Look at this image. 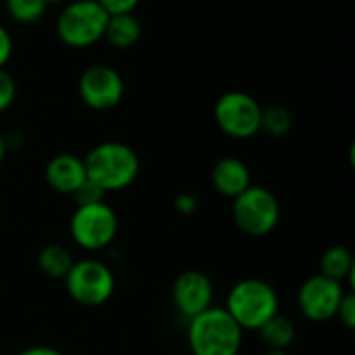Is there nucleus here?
Here are the masks:
<instances>
[{"label":"nucleus","mask_w":355,"mask_h":355,"mask_svg":"<svg viewBox=\"0 0 355 355\" xmlns=\"http://www.w3.org/2000/svg\"><path fill=\"white\" fill-rule=\"evenodd\" d=\"M141 37V23L133 12L125 15H108L104 40L116 50L133 48Z\"/></svg>","instance_id":"14"},{"label":"nucleus","mask_w":355,"mask_h":355,"mask_svg":"<svg viewBox=\"0 0 355 355\" xmlns=\"http://www.w3.org/2000/svg\"><path fill=\"white\" fill-rule=\"evenodd\" d=\"M125 96V81L108 64H92L79 77V98L92 110H110Z\"/></svg>","instance_id":"10"},{"label":"nucleus","mask_w":355,"mask_h":355,"mask_svg":"<svg viewBox=\"0 0 355 355\" xmlns=\"http://www.w3.org/2000/svg\"><path fill=\"white\" fill-rule=\"evenodd\" d=\"M17 355H64L62 352L54 349V347H48V345H33V347H27L23 352H19Z\"/></svg>","instance_id":"26"},{"label":"nucleus","mask_w":355,"mask_h":355,"mask_svg":"<svg viewBox=\"0 0 355 355\" xmlns=\"http://www.w3.org/2000/svg\"><path fill=\"white\" fill-rule=\"evenodd\" d=\"M175 210L179 214H185V216L193 214L198 210V198L193 193H189V191L177 193V198H175Z\"/></svg>","instance_id":"24"},{"label":"nucleus","mask_w":355,"mask_h":355,"mask_svg":"<svg viewBox=\"0 0 355 355\" xmlns=\"http://www.w3.org/2000/svg\"><path fill=\"white\" fill-rule=\"evenodd\" d=\"M210 179H212V187L216 189V193L231 198V200L237 198L239 193H243L252 185V173H250L248 164L235 156L220 158L214 164Z\"/></svg>","instance_id":"13"},{"label":"nucleus","mask_w":355,"mask_h":355,"mask_svg":"<svg viewBox=\"0 0 355 355\" xmlns=\"http://www.w3.org/2000/svg\"><path fill=\"white\" fill-rule=\"evenodd\" d=\"M260 102L239 89L225 92L214 104V121L218 129L233 139H250L260 133Z\"/></svg>","instance_id":"8"},{"label":"nucleus","mask_w":355,"mask_h":355,"mask_svg":"<svg viewBox=\"0 0 355 355\" xmlns=\"http://www.w3.org/2000/svg\"><path fill=\"white\" fill-rule=\"evenodd\" d=\"M225 310L241 331H258L279 314V293L262 279H241L229 289Z\"/></svg>","instance_id":"3"},{"label":"nucleus","mask_w":355,"mask_h":355,"mask_svg":"<svg viewBox=\"0 0 355 355\" xmlns=\"http://www.w3.org/2000/svg\"><path fill=\"white\" fill-rule=\"evenodd\" d=\"M6 154H8V139L0 133V164L4 162Z\"/></svg>","instance_id":"27"},{"label":"nucleus","mask_w":355,"mask_h":355,"mask_svg":"<svg viewBox=\"0 0 355 355\" xmlns=\"http://www.w3.org/2000/svg\"><path fill=\"white\" fill-rule=\"evenodd\" d=\"M108 12L96 0H71L56 19V33L69 48H89L104 40Z\"/></svg>","instance_id":"4"},{"label":"nucleus","mask_w":355,"mask_h":355,"mask_svg":"<svg viewBox=\"0 0 355 355\" xmlns=\"http://www.w3.org/2000/svg\"><path fill=\"white\" fill-rule=\"evenodd\" d=\"M293 127V114L287 106L272 104L262 108L260 114V131H264L270 137H283Z\"/></svg>","instance_id":"18"},{"label":"nucleus","mask_w":355,"mask_h":355,"mask_svg":"<svg viewBox=\"0 0 355 355\" xmlns=\"http://www.w3.org/2000/svg\"><path fill=\"white\" fill-rule=\"evenodd\" d=\"M85 175L104 193L123 191L139 175V156L123 141H102L94 146L85 158Z\"/></svg>","instance_id":"1"},{"label":"nucleus","mask_w":355,"mask_h":355,"mask_svg":"<svg viewBox=\"0 0 355 355\" xmlns=\"http://www.w3.org/2000/svg\"><path fill=\"white\" fill-rule=\"evenodd\" d=\"M354 272H355V262L354 254L349 248L345 245H333L329 248L322 258H320V275L329 277L337 283H345L349 281L354 285Z\"/></svg>","instance_id":"15"},{"label":"nucleus","mask_w":355,"mask_h":355,"mask_svg":"<svg viewBox=\"0 0 355 355\" xmlns=\"http://www.w3.org/2000/svg\"><path fill=\"white\" fill-rule=\"evenodd\" d=\"M75 200L77 206H87V204H98V202H106V193L89 179H85L79 189L71 196Z\"/></svg>","instance_id":"20"},{"label":"nucleus","mask_w":355,"mask_h":355,"mask_svg":"<svg viewBox=\"0 0 355 355\" xmlns=\"http://www.w3.org/2000/svg\"><path fill=\"white\" fill-rule=\"evenodd\" d=\"M187 345L193 355H239L243 331L223 306H212L189 318Z\"/></svg>","instance_id":"2"},{"label":"nucleus","mask_w":355,"mask_h":355,"mask_svg":"<svg viewBox=\"0 0 355 355\" xmlns=\"http://www.w3.org/2000/svg\"><path fill=\"white\" fill-rule=\"evenodd\" d=\"M339 322L345 327V329H355V295L354 291H345L341 304H339V310H337V316Z\"/></svg>","instance_id":"22"},{"label":"nucleus","mask_w":355,"mask_h":355,"mask_svg":"<svg viewBox=\"0 0 355 355\" xmlns=\"http://www.w3.org/2000/svg\"><path fill=\"white\" fill-rule=\"evenodd\" d=\"M173 304L189 320L214 306V285L202 270H185L173 281Z\"/></svg>","instance_id":"11"},{"label":"nucleus","mask_w":355,"mask_h":355,"mask_svg":"<svg viewBox=\"0 0 355 355\" xmlns=\"http://www.w3.org/2000/svg\"><path fill=\"white\" fill-rule=\"evenodd\" d=\"M345 295L343 283H337L320 272L304 281L297 291V308L310 322H329L337 316L339 304Z\"/></svg>","instance_id":"9"},{"label":"nucleus","mask_w":355,"mask_h":355,"mask_svg":"<svg viewBox=\"0 0 355 355\" xmlns=\"http://www.w3.org/2000/svg\"><path fill=\"white\" fill-rule=\"evenodd\" d=\"M108 15H125L133 12L139 0H96Z\"/></svg>","instance_id":"23"},{"label":"nucleus","mask_w":355,"mask_h":355,"mask_svg":"<svg viewBox=\"0 0 355 355\" xmlns=\"http://www.w3.org/2000/svg\"><path fill=\"white\" fill-rule=\"evenodd\" d=\"M12 56V37L6 31L4 25H0V69H4V64L10 60Z\"/></svg>","instance_id":"25"},{"label":"nucleus","mask_w":355,"mask_h":355,"mask_svg":"<svg viewBox=\"0 0 355 355\" xmlns=\"http://www.w3.org/2000/svg\"><path fill=\"white\" fill-rule=\"evenodd\" d=\"M4 6L12 21L29 25L44 17L48 4L44 0H4Z\"/></svg>","instance_id":"19"},{"label":"nucleus","mask_w":355,"mask_h":355,"mask_svg":"<svg viewBox=\"0 0 355 355\" xmlns=\"http://www.w3.org/2000/svg\"><path fill=\"white\" fill-rule=\"evenodd\" d=\"M44 177L48 187L62 196H73L79 189V185L87 179L83 158L75 154H56L54 158H50Z\"/></svg>","instance_id":"12"},{"label":"nucleus","mask_w":355,"mask_h":355,"mask_svg":"<svg viewBox=\"0 0 355 355\" xmlns=\"http://www.w3.org/2000/svg\"><path fill=\"white\" fill-rule=\"evenodd\" d=\"M69 233L73 241L85 252H102L112 245L119 233L116 212L106 204H87L77 206L71 214Z\"/></svg>","instance_id":"7"},{"label":"nucleus","mask_w":355,"mask_h":355,"mask_svg":"<svg viewBox=\"0 0 355 355\" xmlns=\"http://www.w3.org/2000/svg\"><path fill=\"white\" fill-rule=\"evenodd\" d=\"M75 258L69 248L62 243H48L37 254V268L42 275L54 281H64L67 272L71 270Z\"/></svg>","instance_id":"16"},{"label":"nucleus","mask_w":355,"mask_h":355,"mask_svg":"<svg viewBox=\"0 0 355 355\" xmlns=\"http://www.w3.org/2000/svg\"><path fill=\"white\" fill-rule=\"evenodd\" d=\"M231 214L241 233L250 237H264L279 227L281 204L270 189L250 185L243 193L233 198Z\"/></svg>","instance_id":"6"},{"label":"nucleus","mask_w":355,"mask_h":355,"mask_svg":"<svg viewBox=\"0 0 355 355\" xmlns=\"http://www.w3.org/2000/svg\"><path fill=\"white\" fill-rule=\"evenodd\" d=\"M264 355H289L287 352H275V349H266V354Z\"/></svg>","instance_id":"28"},{"label":"nucleus","mask_w":355,"mask_h":355,"mask_svg":"<svg viewBox=\"0 0 355 355\" xmlns=\"http://www.w3.org/2000/svg\"><path fill=\"white\" fill-rule=\"evenodd\" d=\"M258 335L266 345V349L287 352L295 341V324L279 312L258 329Z\"/></svg>","instance_id":"17"},{"label":"nucleus","mask_w":355,"mask_h":355,"mask_svg":"<svg viewBox=\"0 0 355 355\" xmlns=\"http://www.w3.org/2000/svg\"><path fill=\"white\" fill-rule=\"evenodd\" d=\"M44 2L50 6V4H62V2H69V0H44Z\"/></svg>","instance_id":"29"},{"label":"nucleus","mask_w":355,"mask_h":355,"mask_svg":"<svg viewBox=\"0 0 355 355\" xmlns=\"http://www.w3.org/2000/svg\"><path fill=\"white\" fill-rule=\"evenodd\" d=\"M17 96V83L6 69H0V112L12 106Z\"/></svg>","instance_id":"21"},{"label":"nucleus","mask_w":355,"mask_h":355,"mask_svg":"<svg viewBox=\"0 0 355 355\" xmlns=\"http://www.w3.org/2000/svg\"><path fill=\"white\" fill-rule=\"evenodd\" d=\"M64 289L75 304L98 308L114 295L116 279L106 262L98 258H83L73 262L64 277Z\"/></svg>","instance_id":"5"}]
</instances>
